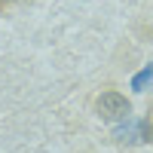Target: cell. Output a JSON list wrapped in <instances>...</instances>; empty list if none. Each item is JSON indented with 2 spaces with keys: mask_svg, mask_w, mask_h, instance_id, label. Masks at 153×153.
Listing matches in <instances>:
<instances>
[{
  "mask_svg": "<svg viewBox=\"0 0 153 153\" xmlns=\"http://www.w3.org/2000/svg\"><path fill=\"white\" fill-rule=\"evenodd\" d=\"M95 110H98L101 120H107V123H120V120H129L132 104H129V98L120 95V92H104V95H98Z\"/></svg>",
  "mask_w": 153,
  "mask_h": 153,
  "instance_id": "obj_1",
  "label": "cell"
},
{
  "mask_svg": "<svg viewBox=\"0 0 153 153\" xmlns=\"http://www.w3.org/2000/svg\"><path fill=\"white\" fill-rule=\"evenodd\" d=\"M113 138H117L120 144H135V141H141V123H126V126H120V129L113 132Z\"/></svg>",
  "mask_w": 153,
  "mask_h": 153,
  "instance_id": "obj_2",
  "label": "cell"
},
{
  "mask_svg": "<svg viewBox=\"0 0 153 153\" xmlns=\"http://www.w3.org/2000/svg\"><path fill=\"white\" fill-rule=\"evenodd\" d=\"M150 83H153V65H147V68H144V71L132 80V89H135V92H144Z\"/></svg>",
  "mask_w": 153,
  "mask_h": 153,
  "instance_id": "obj_3",
  "label": "cell"
},
{
  "mask_svg": "<svg viewBox=\"0 0 153 153\" xmlns=\"http://www.w3.org/2000/svg\"><path fill=\"white\" fill-rule=\"evenodd\" d=\"M12 3V0H0V9H3V6H9Z\"/></svg>",
  "mask_w": 153,
  "mask_h": 153,
  "instance_id": "obj_4",
  "label": "cell"
}]
</instances>
